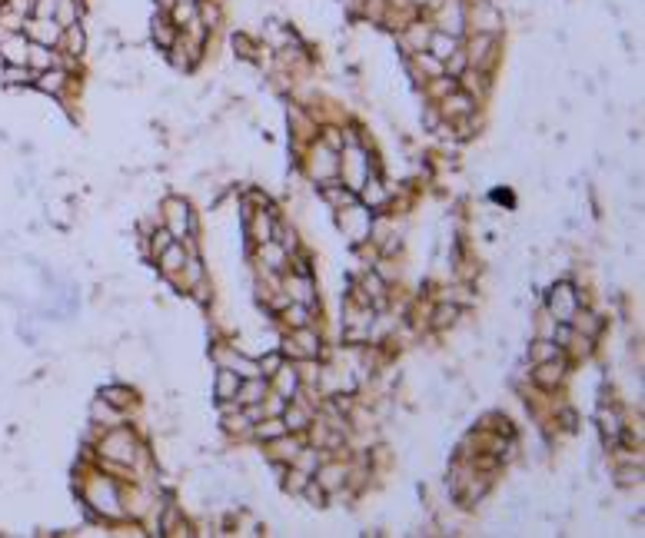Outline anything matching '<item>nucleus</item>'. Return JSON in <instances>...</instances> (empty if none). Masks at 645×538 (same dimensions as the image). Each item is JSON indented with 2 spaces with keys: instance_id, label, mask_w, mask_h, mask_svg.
Returning <instances> with one entry per match:
<instances>
[{
  "instance_id": "1",
  "label": "nucleus",
  "mask_w": 645,
  "mask_h": 538,
  "mask_svg": "<svg viewBox=\"0 0 645 538\" xmlns=\"http://www.w3.org/2000/svg\"><path fill=\"white\" fill-rule=\"evenodd\" d=\"M462 50H466V60L476 70H496L499 64V50H503V37L499 33H466L462 37Z\"/></svg>"
},
{
  "instance_id": "2",
  "label": "nucleus",
  "mask_w": 645,
  "mask_h": 538,
  "mask_svg": "<svg viewBox=\"0 0 645 538\" xmlns=\"http://www.w3.org/2000/svg\"><path fill=\"white\" fill-rule=\"evenodd\" d=\"M466 7V33H499L503 37L506 17L496 0H462Z\"/></svg>"
},
{
  "instance_id": "3",
  "label": "nucleus",
  "mask_w": 645,
  "mask_h": 538,
  "mask_svg": "<svg viewBox=\"0 0 645 538\" xmlns=\"http://www.w3.org/2000/svg\"><path fill=\"white\" fill-rule=\"evenodd\" d=\"M433 17V27L443 33H452V37H466V7L462 0H439L436 7L429 11Z\"/></svg>"
},
{
  "instance_id": "4",
  "label": "nucleus",
  "mask_w": 645,
  "mask_h": 538,
  "mask_svg": "<svg viewBox=\"0 0 645 538\" xmlns=\"http://www.w3.org/2000/svg\"><path fill=\"white\" fill-rule=\"evenodd\" d=\"M433 23L423 21V13L419 17H413V21H406L399 30H396V44H399V50H403V57L409 54H419V50H426L429 47V37H433Z\"/></svg>"
},
{
  "instance_id": "5",
  "label": "nucleus",
  "mask_w": 645,
  "mask_h": 538,
  "mask_svg": "<svg viewBox=\"0 0 645 538\" xmlns=\"http://www.w3.org/2000/svg\"><path fill=\"white\" fill-rule=\"evenodd\" d=\"M23 33H27V40L30 44H44V47H57L60 44V33H64V27L54 21V17H27V23H23Z\"/></svg>"
},
{
  "instance_id": "6",
  "label": "nucleus",
  "mask_w": 645,
  "mask_h": 538,
  "mask_svg": "<svg viewBox=\"0 0 645 538\" xmlns=\"http://www.w3.org/2000/svg\"><path fill=\"white\" fill-rule=\"evenodd\" d=\"M33 87L40 93H50V97H64V90L70 87V74L64 66H50V70H40L33 74Z\"/></svg>"
},
{
  "instance_id": "7",
  "label": "nucleus",
  "mask_w": 645,
  "mask_h": 538,
  "mask_svg": "<svg viewBox=\"0 0 645 538\" xmlns=\"http://www.w3.org/2000/svg\"><path fill=\"white\" fill-rule=\"evenodd\" d=\"M176 33H180V27H176L173 21H170V13H166V11H156V13H154V21H150V37H154V44L160 47L164 54L170 50V47H173Z\"/></svg>"
},
{
  "instance_id": "8",
  "label": "nucleus",
  "mask_w": 645,
  "mask_h": 538,
  "mask_svg": "<svg viewBox=\"0 0 645 538\" xmlns=\"http://www.w3.org/2000/svg\"><path fill=\"white\" fill-rule=\"evenodd\" d=\"M27 33H0V57H4V64H27Z\"/></svg>"
},
{
  "instance_id": "9",
  "label": "nucleus",
  "mask_w": 645,
  "mask_h": 538,
  "mask_svg": "<svg viewBox=\"0 0 645 538\" xmlns=\"http://www.w3.org/2000/svg\"><path fill=\"white\" fill-rule=\"evenodd\" d=\"M60 54H67L70 60H80L84 57V50H87V30L80 27V23H74V27H64V33H60Z\"/></svg>"
},
{
  "instance_id": "10",
  "label": "nucleus",
  "mask_w": 645,
  "mask_h": 538,
  "mask_svg": "<svg viewBox=\"0 0 645 538\" xmlns=\"http://www.w3.org/2000/svg\"><path fill=\"white\" fill-rule=\"evenodd\" d=\"M27 66H30L33 74L50 70V66H60V54H54V47L30 44V47H27Z\"/></svg>"
},
{
  "instance_id": "11",
  "label": "nucleus",
  "mask_w": 645,
  "mask_h": 538,
  "mask_svg": "<svg viewBox=\"0 0 645 538\" xmlns=\"http://www.w3.org/2000/svg\"><path fill=\"white\" fill-rule=\"evenodd\" d=\"M462 47V37H452V33H443V30H433V37H429V54L436 57V60H446V57H452L456 50Z\"/></svg>"
},
{
  "instance_id": "12",
  "label": "nucleus",
  "mask_w": 645,
  "mask_h": 538,
  "mask_svg": "<svg viewBox=\"0 0 645 538\" xmlns=\"http://www.w3.org/2000/svg\"><path fill=\"white\" fill-rule=\"evenodd\" d=\"M552 293H559V299L552 296V312L559 316V322H572V316H576V289L572 286H559Z\"/></svg>"
},
{
  "instance_id": "13",
  "label": "nucleus",
  "mask_w": 645,
  "mask_h": 538,
  "mask_svg": "<svg viewBox=\"0 0 645 538\" xmlns=\"http://www.w3.org/2000/svg\"><path fill=\"white\" fill-rule=\"evenodd\" d=\"M0 80H4L7 87H27V83H33V70L27 64H4Z\"/></svg>"
},
{
  "instance_id": "14",
  "label": "nucleus",
  "mask_w": 645,
  "mask_h": 538,
  "mask_svg": "<svg viewBox=\"0 0 645 538\" xmlns=\"http://www.w3.org/2000/svg\"><path fill=\"white\" fill-rule=\"evenodd\" d=\"M166 220H170V230L173 236L186 230V223H190V209H186L183 199H166Z\"/></svg>"
},
{
  "instance_id": "15",
  "label": "nucleus",
  "mask_w": 645,
  "mask_h": 538,
  "mask_svg": "<svg viewBox=\"0 0 645 538\" xmlns=\"http://www.w3.org/2000/svg\"><path fill=\"white\" fill-rule=\"evenodd\" d=\"M230 44H233V50H236V57H243V60H256L260 54H266V50H263V47L253 40L250 33H233Z\"/></svg>"
},
{
  "instance_id": "16",
  "label": "nucleus",
  "mask_w": 645,
  "mask_h": 538,
  "mask_svg": "<svg viewBox=\"0 0 645 538\" xmlns=\"http://www.w3.org/2000/svg\"><path fill=\"white\" fill-rule=\"evenodd\" d=\"M236 389H240V379H236V373H230V369H219L217 396L219 399H233V396H236Z\"/></svg>"
},
{
  "instance_id": "17",
  "label": "nucleus",
  "mask_w": 645,
  "mask_h": 538,
  "mask_svg": "<svg viewBox=\"0 0 645 538\" xmlns=\"http://www.w3.org/2000/svg\"><path fill=\"white\" fill-rule=\"evenodd\" d=\"M343 482H346V469H343V465H326V469L319 472V485H323V489H329V492H333V489H339Z\"/></svg>"
},
{
  "instance_id": "18",
  "label": "nucleus",
  "mask_w": 645,
  "mask_h": 538,
  "mask_svg": "<svg viewBox=\"0 0 645 538\" xmlns=\"http://www.w3.org/2000/svg\"><path fill=\"white\" fill-rule=\"evenodd\" d=\"M263 385L253 379V382H246L243 389H236V402H243V406H256V402H263Z\"/></svg>"
},
{
  "instance_id": "19",
  "label": "nucleus",
  "mask_w": 645,
  "mask_h": 538,
  "mask_svg": "<svg viewBox=\"0 0 645 538\" xmlns=\"http://www.w3.org/2000/svg\"><path fill=\"white\" fill-rule=\"evenodd\" d=\"M559 375H562V366H556L552 359L549 363H539V373H536V382L539 385H552V382H559Z\"/></svg>"
},
{
  "instance_id": "20",
  "label": "nucleus",
  "mask_w": 645,
  "mask_h": 538,
  "mask_svg": "<svg viewBox=\"0 0 645 538\" xmlns=\"http://www.w3.org/2000/svg\"><path fill=\"white\" fill-rule=\"evenodd\" d=\"M556 356H559L556 342L542 339V342H536V346H532V359H536V363H549V359H556Z\"/></svg>"
},
{
  "instance_id": "21",
  "label": "nucleus",
  "mask_w": 645,
  "mask_h": 538,
  "mask_svg": "<svg viewBox=\"0 0 645 538\" xmlns=\"http://www.w3.org/2000/svg\"><path fill=\"white\" fill-rule=\"evenodd\" d=\"M160 256H164V273H173V269H180V246H173V242H170V246H166Z\"/></svg>"
},
{
  "instance_id": "22",
  "label": "nucleus",
  "mask_w": 645,
  "mask_h": 538,
  "mask_svg": "<svg viewBox=\"0 0 645 538\" xmlns=\"http://www.w3.org/2000/svg\"><path fill=\"white\" fill-rule=\"evenodd\" d=\"M579 329H586L589 336H599V329H602V319L599 316H592V312H579Z\"/></svg>"
},
{
  "instance_id": "23",
  "label": "nucleus",
  "mask_w": 645,
  "mask_h": 538,
  "mask_svg": "<svg viewBox=\"0 0 645 538\" xmlns=\"http://www.w3.org/2000/svg\"><path fill=\"white\" fill-rule=\"evenodd\" d=\"M103 399H107L110 406H117V409H123L127 406V402H130V392H127V389H103Z\"/></svg>"
},
{
  "instance_id": "24",
  "label": "nucleus",
  "mask_w": 645,
  "mask_h": 538,
  "mask_svg": "<svg viewBox=\"0 0 645 538\" xmlns=\"http://www.w3.org/2000/svg\"><path fill=\"white\" fill-rule=\"evenodd\" d=\"M283 435H286L283 422H263L260 426V439H283Z\"/></svg>"
},
{
  "instance_id": "25",
  "label": "nucleus",
  "mask_w": 645,
  "mask_h": 538,
  "mask_svg": "<svg viewBox=\"0 0 645 538\" xmlns=\"http://www.w3.org/2000/svg\"><path fill=\"white\" fill-rule=\"evenodd\" d=\"M307 422H309V416L307 412H286V419H283V426H290V428H307Z\"/></svg>"
},
{
  "instance_id": "26",
  "label": "nucleus",
  "mask_w": 645,
  "mask_h": 538,
  "mask_svg": "<svg viewBox=\"0 0 645 538\" xmlns=\"http://www.w3.org/2000/svg\"><path fill=\"white\" fill-rule=\"evenodd\" d=\"M456 316H460V309L456 306H439L436 309V326H446V322H452Z\"/></svg>"
},
{
  "instance_id": "27",
  "label": "nucleus",
  "mask_w": 645,
  "mask_h": 538,
  "mask_svg": "<svg viewBox=\"0 0 645 538\" xmlns=\"http://www.w3.org/2000/svg\"><path fill=\"white\" fill-rule=\"evenodd\" d=\"M166 246H170V233H156V236H154V250H156V253H164Z\"/></svg>"
},
{
  "instance_id": "28",
  "label": "nucleus",
  "mask_w": 645,
  "mask_h": 538,
  "mask_svg": "<svg viewBox=\"0 0 645 538\" xmlns=\"http://www.w3.org/2000/svg\"><path fill=\"white\" fill-rule=\"evenodd\" d=\"M280 385H283V392H293V389H296V375L290 373V369H286L283 379H280Z\"/></svg>"
},
{
  "instance_id": "29",
  "label": "nucleus",
  "mask_w": 645,
  "mask_h": 538,
  "mask_svg": "<svg viewBox=\"0 0 645 538\" xmlns=\"http://www.w3.org/2000/svg\"><path fill=\"white\" fill-rule=\"evenodd\" d=\"M263 369H266V375H276V369H280V359H276V356H270V359L263 363Z\"/></svg>"
},
{
  "instance_id": "30",
  "label": "nucleus",
  "mask_w": 645,
  "mask_h": 538,
  "mask_svg": "<svg viewBox=\"0 0 645 538\" xmlns=\"http://www.w3.org/2000/svg\"><path fill=\"white\" fill-rule=\"evenodd\" d=\"M173 7V0H156V11H170Z\"/></svg>"
}]
</instances>
